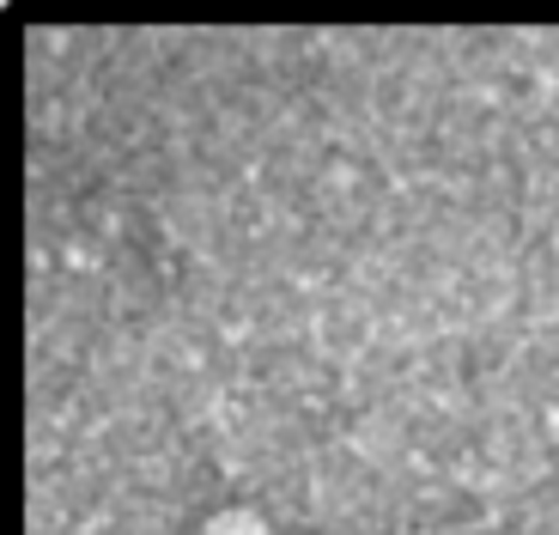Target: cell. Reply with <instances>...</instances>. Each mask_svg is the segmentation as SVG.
<instances>
[{
    "instance_id": "obj_1",
    "label": "cell",
    "mask_w": 559,
    "mask_h": 535,
    "mask_svg": "<svg viewBox=\"0 0 559 535\" xmlns=\"http://www.w3.org/2000/svg\"><path fill=\"white\" fill-rule=\"evenodd\" d=\"M201 535H274V530H267L255 511H219V518H207Z\"/></svg>"
},
{
    "instance_id": "obj_2",
    "label": "cell",
    "mask_w": 559,
    "mask_h": 535,
    "mask_svg": "<svg viewBox=\"0 0 559 535\" xmlns=\"http://www.w3.org/2000/svg\"><path fill=\"white\" fill-rule=\"evenodd\" d=\"M554 255H559V231H554Z\"/></svg>"
}]
</instances>
